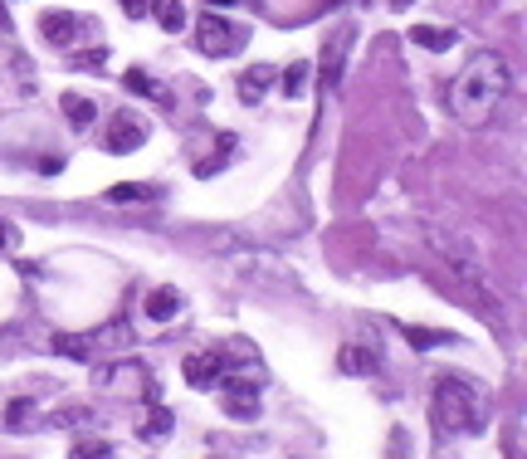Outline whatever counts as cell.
<instances>
[{"label":"cell","mask_w":527,"mask_h":459,"mask_svg":"<svg viewBox=\"0 0 527 459\" xmlns=\"http://www.w3.org/2000/svg\"><path fill=\"white\" fill-rule=\"evenodd\" d=\"M507 88H513V68H507V59L498 54V49H484V54H474L464 68L454 74V83H449V113L459 117V123H488V117L503 107Z\"/></svg>","instance_id":"6da1fadb"},{"label":"cell","mask_w":527,"mask_h":459,"mask_svg":"<svg viewBox=\"0 0 527 459\" xmlns=\"http://www.w3.org/2000/svg\"><path fill=\"white\" fill-rule=\"evenodd\" d=\"M429 420H435L439 435H478V430L488 425L484 391H478L468 376L439 371L435 391H429Z\"/></svg>","instance_id":"7a4b0ae2"},{"label":"cell","mask_w":527,"mask_h":459,"mask_svg":"<svg viewBox=\"0 0 527 459\" xmlns=\"http://www.w3.org/2000/svg\"><path fill=\"white\" fill-rule=\"evenodd\" d=\"M429 249H435V254H439V264H444V269L468 289V298L478 303V313H484V318L503 322V313H498V293L484 283V254L474 249V240H468L464 230L435 225V230H429Z\"/></svg>","instance_id":"3957f363"},{"label":"cell","mask_w":527,"mask_h":459,"mask_svg":"<svg viewBox=\"0 0 527 459\" xmlns=\"http://www.w3.org/2000/svg\"><path fill=\"white\" fill-rule=\"evenodd\" d=\"M244 39H249V35H244L240 25H230L220 10H210V15L195 20V49L210 54V59H234L244 49Z\"/></svg>","instance_id":"277c9868"},{"label":"cell","mask_w":527,"mask_h":459,"mask_svg":"<svg viewBox=\"0 0 527 459\" xmlns=\"http://www.w3.org/2000/svg\"><path fill=\"white\" fill-rule=\"evenodd\" d=\"M39 35L54 49H68V54H74L78 39H98L103 29H98V20L74 15V10H44V15H39Z\"/></svg>","instance_id":"5b68a950"},{"label":"cell","mask_w":527,"mask_h":459,"mask_svg":"<svg viewBox=\"0 0 527 459\" xmlns=\"http://www.w3.org/2000/svg\"><path fill=\"white\" fill-rule=\"evenodd\" d=\"M230 367H234V357H230V352H220V347L191 352V357L181 361V371H185V386H195V391H210V386H220V376H230Z\"/></svg>","instance_id":"8992f818"},{"label":"cell","mask_w":527,"mask_h":459,"mask_svg":"<svg viewBox=\"0 0 527 459\" xmlns=\"http://www.w3.org/2000/svg\"><path fill=\"white\" fill-rule=\"evenodd\" d=\"M220 406L234 420H254L259 415V381L249 376H220Z\"/></svg>","instance_id":"52a82bcc"},{"label":"cell","mask_w":527,"mask_h":459,"mask_svg":"<svg viewBox=\"0 0 527 459\" xmlns=\"http://www.w3.org/2000/svg\"><path fill=\"white\" fill-rule=\"evenodd\" d=\"M142 142H146V127H142V117H137V113H113V117H107V152H113V156L137 152Z\"/></svg>","instance_id":"ba28073f"},{"label":"cell","mask_w":527,"mask_h":459,"mask_svg":"<svg viewBox=\"0 0 527 459\" xmlns=\"http://www.w3.org/2000/svg\"><path fill=\"white\" fill-rule=\"evenodd\" d=\"M347 49H351V29H332L327 44H322V88H337L342 83V64H347Z\"/></svg>","instance_id":"9c48e42d"},{"label":"cell","mask_w":527,"mask_h":459,"mask_svg":"<svg viewBox=\"0 0 527 459\" xmlns=\"http://www.w3.org/2000/svg\"><path fill=\"white\" fill-rule=\"evenodd\" d=\"M142 308H146V318H152V322H171L176 313L185 308V298L171 289V283H161V289H152V293H146V303H142Z\"/></svg>","instance_id":"30bf717a"},{"label":"cell","mask_w":527,"mask_h":459,"mask_svg":"<svg viewBox=\"0 0 527 459\" xmlns=\"http://www.w3.org/2000/svg\"><path fill=\"white\" fill-rule=\"evenodd\" d=\"M269 83H273V68L269 64L244 68V74H240V98H244V103H259V98L269 93Z\"/></svg>","instance_id":"8fae6325"},{"label":"cell","mask_w":527,"mask_h":459,"mask_svg":"<svg viewBox=\"0 0 527 459\" xmlns=\"http://www.w3.org/2000/svg\"><path fill=\"white\" fill-rule=\"evenodd\" d=\"M410 44H420V49H454L459 44V29H439V25H415L410 29Z\"/></svg>","instance_id":"7c38bea8"},{"label":"cell","mask_w":527,"mask_h":459,"mask_svg":"<svg viewBox=\"0 0 527 459\" xmlns=\"http://www.w3.org/2000/svg\"><path fill=\"white\" fill-rule=\"evenodd\" d=\"M59 103H64V113H68V127H78V132H83V127H93V117H98V103H93V98L64 93Z\"/></svg>","instance_id":"4fadbf2b"},{"label":"cell","mask_w":527,"mask_h":459,"mask_svg":"<svg viewBox=\"0 0 527 459\" xmlns=\"http://www.w3.org/2000/svg\"><path fill=\"white\" fill-rule=\"evenodd\" d=\"M156 186H142V181H117L113 191H107V201L113 205H132V201H156Z\"/></svg>","instance_id":"5bb4252c"},{"label":"cell","mask_w":527,"mask_h":459,"mask_svg":"<svg viewBox=\"0 0 527 459\" xmlns=\"http://www.w3.org/2000/svg\"><path fill=\"white\" fill-rule=\"evenodd\" d=\"M35 415H39V406H35L29 396H15V400L5 406V425H10V430H29V425H35Z\"/></svg>","instance_id":"9a60e30c"},{"label":"cell","mask_w":527,"mask_h":459,"mask_svg":"<svg viewBox=\"0 0 527 459\" xmlns=\"http://www.w3.org/2000/svg\"><path fill=\"white\" fill-rule=\"evenodd\" d=\"M49 347L64 352V357H74V361L93 357V352H88V347H93V337H74V332H54V342H49Z\"/></svg>","instance_id":"2e32d148"},{"label":"cell","mask_w":527,"mask_h":459,"mask_svg":"<svg viewBox=\"0 0 527 459\" xmlns=\"http://www.w3.org/2000/svg\"><path fill=\"white\" fill-rule=\"evenodd\" d=\"M122 88H127V93H137V98H161V83H156L146 68H127V74H122Z\"/></svg>","instance_id":"e0dca14e"},{"label":"cell","mask_w":527,"mask_h":459,"mask_svg":"<svg viewBox=\"0 0 527 459\" xmlns=\"http://www.w3.org/2000/svg\"><path fill=\"white\" fill-rule=\"evenodd\" d=\"M152 15H156V25L171 29V35L185 25V5H181V0H152Z\"/></svg>","instance_id":"ac0fdd59"},{"label":"cell","mask_w":527,"mask_h":459,"mask_svg":"<svg viewBox=\"0 0 527 459\" xmlns=\"http://www.w3.org/2000/svg\"><path fill=\"white\" fill-rule=\"evenodd\" d=\"M308 74H312V64H303V59H298V64H288V68H283V78H279L283 93H288V98H303V93H308Z\"/></svg>","instance_id":"d6986e66"},{"label":"cell","mask_w":527,"mask_h":459,"mask_svg":"<svg viewBox=\"0 0 527 459\" xmlns=\"http://www.w3.org/2000/svg\"><path fill=\"white\" fill-rule=\"evenodd\" d=\"M405 332V342H415V347H449V332H429V328H400Z\"/></svg>","instance_id":"ffe728a7"},{"label":"cell","mask_w":527,"mask_h":459,"mask_svg":"<svg viewBox=\"0 0 527 459\" xmlns=\"http://www.w3.org/2000/svg\"><path fill=\"white\" fill-rule=\"evenodd\" d=\"M342 367L347 371H376V352H361L357 342H351V347L342 352Z\"/></svg>","instance_id":"44dd1931"},{"label":"cell","mask_w":527,"mask_h":459,"mask_svg":"<svg viewBox=\"0 0 527 459\" xmlns=\"http://www.w3.org/2000/svg\"><path fill=\"white\" fill-rule=\"evenodd\" d=\"M103 59H107V49L93 44V49H74V54H68V64H74V68H103Z\"/></svg>","instance_id":"7402d4cb"},{"label":"cell","mask_w":527,"mask_h":459,"mask_svg":"<svg viewBox=\"0 0 527 459\" xmlns=\"http://www.w3.org/2000/svg\"><path fill=\"white\" fill-rule=\"evenodd\" d=\"M68 459H113V445L107 439H83V445H74Z\"/></svg>","instance_id":"603a6c76"},{"label":"cell","mask_w":527,"mask_h":459,"mask_svg":"<svg viewBox=\"0 0 527 459\" xmlns=\"http://www.w3.org/2000/svg\"><path fill=\"white\" fill-rule=\"evenodd\" d=\"M166 430H171V415H166V410L156 406L152 415H146V425H142V439H161Z\"/></svg>","instance_id":"cb8c5ba5"},{"label":"cell","mask_w":527,"mask_h":459,"mask_svg":"<svg viewBox=\"0 0 527 459\" xmlns=\"http://www.w3.org/2000/svg\"><path fill=\"white\" fill-rule=\"evenodd\" d=\"M117 5L127 10V20H146V15H152V0H117Z\"/></svg>","instance_id":"d4e9b609"},{"label":"cell","mask_w":527,"mask_h":459,"mask_svg":"<svg viewBox=\"0 0 527 459\" xmlns=\"http://www.w3.org/2000/svg\"><path fill=\"white\" fill-rule=\"evenodd\" d=\"M15 244H20V230H15L10 220H0V254H10Z\"/></svg>","instance_id":"484cf974"},{"label":"cell","mask_w":527,"mask_h":459,"mask_svg":"<svg viewBox=\"0 0 527 459\" xmlns=\"http://www.w3.org/2000/svg\"><path fill=\"white\" fill-rule=\"evenodd\" d=\"M205 5H210V10H224V5H234V0H205Z\"/></svg>","instance_id":"4316f807"},{"label":"cell","mask_w":527,"mask_h":459,"mask_svg":"<svg viewBox=\"0 0 527 459\" xmlns=\"http://www.w3.org/2000/svg\"><path fill=\"white\" fill-rule=\"evenodd\" d=\"M390 5H396V10H400V5H410V0H390Z\"/></svg>","instance_id":"83f0119b"}]
</instances>
